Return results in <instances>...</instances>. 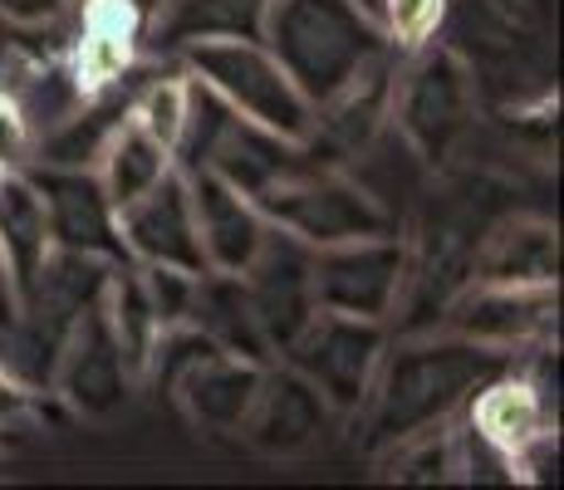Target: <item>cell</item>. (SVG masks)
<instances>
[{"mask_svg": "<svg viewBox=\"0 0 564 490\" xmlns=\"http://www.w3.org/2000/svg\"><path fill=\"white\" fill-rule=\"evenodd\" d=\"M511 358L516 353H506V348H486L447 329L408 334L403 344H388L373 392L364 402L368 456L388 451L403 437H417V432L457 422L466 402L476 398V388L491 383L501 368H511Z\"/></svg>", "mask_w": 564, "mask_h": 490, "instance_id": "1", "label": "cell"}, {"mask_svg": "<svg viewBox=\"0 0 564 490\" xmlns=\"http://www.w3.org/2000/svg\"><path fill=\"white\" fill-rule=\"evenodd\" d=\"M260 45L280 59L310 108L329 104L393 54V40L359 0H270Z\"/></svg>", "mask_w": 564, "mask_h": 490, "instance_id": "2", "label": "cell"}, {"mask_svg": "<svg viewBox=\"0 0 564 490\" xmlns=\"http://www.w3.org/2000/svg\"><path fill=\"white\" fill-rule=\"evenodd\" d=\"M476 108H481V84L442 35L398 54L388 128L403 138L422 167H452V157L476 128Z\"/></svg>", "mask_w": 564, "mask_h": 490, "instance_id": "3", "label": "cell"}, {"mask_svg": "<svg viewBox=\"0 0 564 490\" xmlns=\"http://www.w3.org/2000/svg\"><path fill=\"white\" fill-rule=\"evenodd\" d=\"M256 206L275 231L295 236V241H305L310 250L398 231L393 211H388L368 187H359V182L349 177V167H324V162H314L310 152L300 167H290L285 177L275 182V187L260 192Z\"/></svg>", "mask_w": 564, "mask_h": 490, "instance_id": "4", "label": "cell"}, {"mask_svg": "<svg viewBox=\"0 0 564 490\" xmlns=\"http://www.w3.org/2000/svg\"><path fill=\"white\" fill-rule=\"evenodd\" d=\"M177 64L197 74L202 84H212L241 118L290 138V143H305L314 108L260 40H202V45L182 50Z\"/></svg>", "mask_w": 564, "mask_h": 490, "instance_id": "5", "label": "cell"}, {"mask_svg": "<svg viewBox=\"0 0 564 490\" xmlns=\"http://www.w3.org/2000/svg\"><path fill=\"white\" fill-rule=\"evenodd\" d=\"M383 353H388V324L319 309L295 334V344L280 353V363H290L300 378H310L319 388V398L339 417H349V412H364Z\"/></svg>", "mask_w": 564, "mask_h": 490, "instance_id": "6", "label": "cell"}, {"mask_svg": "<svg viewBox=\"0 0 564 490\" xmlns=\"http://www.w3.org/2000/svg\"><path fill=\"white\" fill-rule=\"evenodd\" d=\"M310 270H314V304L319 309L388 324L408 290V241L398 231H388V236L319 246Z\"/></svg>", "mask_w": 564, "mask_h": 490, "instance_id": "7", "label": "cell"}, {"mask_svg": "<svg viewBox=\"0 0 564 490\" xmlns=\"http://www.w3.org/2000/svg\"><path fill=\"white\" fill-rule=\"evenodd\" d=\"M133 388H138L133 363L123 358L113 329H108L104 304L94 300L89 309L74 319L69 339H64L59 358H54L50 392L74 412V417L104 422V417H113V412H123L128 402H133Z\"/></svg>", "mask_w": 564, "mask_h": 490, "instance_id": "8", "label": "cell"}, {"mask_svg": "<svg viewBox=\"0 0 564 490\" xmlns=\"http://www.w3.org/2000/svg\"><path fill=\"white\" fill-rule=\"evenodd\" d=\"M25 182L35 187L50 221L54 250L94 255L108 265H128V246L118 231V206L108 202L104 182L94 167H50V162H25Z\"/></svg>", "mask_w": 564, "mask_h": 490, "instance_id": "9", "label": "cell"}, {"mask_svg": "<svg viewBox=\"0 0 564 490\" xmlns=\"http://www.w3.org/2000/svg\"><path fill=\"white\" fill-rule=\"evenodd\" d=\"M555 324H560L555 285H481V280H466L452 294L447 309H442L437 329L476 339L486 348L520 353L530 344L555 339Z\"/></svg>", "mask_w": 564, "mask_h": 490, "instance_id": "10", "label": "cell"}, {"mask_svg": "<svg viewBox=\"0 0 564 490\" xmlns=\"http://www.w3.org/2000/svg\"><path fill=\"white\" fill-rule=\"evenodd\" d=\"M310 260H314V250L305 241H295V236H285V231L270 226L260 250L251 255V265L241 270L246 294H251V309H256V324H260V334H265V344H270L275 358L285 353V348L295 344V334L319 314V304H314Z\"/></svg>", "mask_w": 564, "mask_h": 490, "instance_id": "11", "label": "cell"}, {"mask_svg": "<svg viewBox=\"0 0 564 490\" xmlns=\"http://www.w3.org/2000/svg\"><path fill=\"white\" fill-rule=\"evenodd\" d=\"M339 412L319 398V388L310 378H300L290 363L270 358L260 373V392L246 412L241 437L256 446L260 456H305L329 437Z\"/></svg>", "mask_w": 564, "mask_h": 490, "instance_id": "12", "label": "cell"}, {"mask_svg": "<svg viewBox=\"0 0 564 490\" xmlns=\"http://www.w3.org/2000/svg\"><path fill=\"white\" fill-rule=\"evenodd\" d=\"M118 231H123V246H128L133 265H172V270H187V275H206L187 177H182L177 167H172L153 192H143L138 202H128L123 211H118Z\"/></svg>", "mask_w": 564, "mask_h": 490, "instance_id": "13", "label": "cell"}, {"mask_svg": "<svg viewBox=\"0 0 564 490\" xmlns=\"http://www.w3.org/2000/svg\"><path fill=\"white\" fill-rule=\"evenodd\" d=\"M182 177H187L206 270H231V275H241V270L251 265V255L260 250V241H265L270 221L260 216V206L251 196L236 192L221 172L197 167V172H182Z\"/></svg>", "mask_w": 564, "mask_h": 490, "instance_id": "14", "label": "cell"}, {"mask_svg": "<svg viewBox=\"0 0 564 490\" xmlns=\"http://www.w3.org/2000/svg\"><path fill=\"white\" fill-rule=\"evenodd\" d=\"M260 373L265 363H251V358L236 353H206L187 373L172 383L167 398L197 422L202 432H216V437H241L246 412H251L256 392H260Z\"/></svg>", "mask_w": 564, "mask_h": 490, "instance_id": "15", "label": "cell"}, {"mask_svg": "<svg viewBox=\"0 0 564 490\" xmlns=\"http://www.w3.org/2000/svg\"><path fill=\"white\" fill-rule=\"evenodd\" d=\"M481 285H560V236L545 216H501L471 260Z\"/></svg>", "mask_w": 564, "mask_h": 490, "instance_id": "16", "label": "cell"}, {"mask_svg": "<svg viewBox=\"0 0 564 490\" xmlns=\"http://www.w3.org/2000/svg\"><path fill=\"white\" fill-rule=\"evenodd\" d=\"M270 0H158L148 25V54L177 59L202 40H260Z\"/></svg>", "mask_w": 564, "mask_h": 490, "instance_id": "17", "label": "cell"}, {"mask_svg": "<svg viewBox=\"0 0 564 490\" xmlns=\"http://www.w3.org/2000/svg\"><path fill=\"white\" fill-rule=\"evenodd\" d=\"M197 329L212 339L221 353L251 358V363H270V344L256 324L251 294H246V280L231 275V270H206L197 275V300H192V319Z\"/></svg>", "mask_w": 564, "mask_h": 490, "instance_id": "18", "label": "cell"}, {"mask_svg": "<svg viewBox=\"0 0 564 490\" xmlns=\"http://www.w3.org/2000/svg\"><path fill=\"white\" fill-rule=\"evenodd\" d=\"M300 162H305V148L300 143H290V138L270 133V128H260V123H251V118L236 113L206 167L221 172L236 192H246L256 202L260 192L275 187V182L285 177L290 167H300Z\"/></svg>", "mask_w": 564, "mask_h": 490, "instance_id": "19", "label": "cell"}, {"mask_svg": "<svg viewBox=\"0 0 564 490\" xmlns=\"http://www.w3.org/2000/svg\"><path fill=\"white\" fill-rule=\"evenodd\" d=\"M0 250H6V265L15 275L20 300H25L35 290L45 260L54 255L45 206L25 182V172H0Z\"/></svg>", "mask_w": 564, "mask_h": 490, "instance_id": "20", "label": "cell"}, {"mask_svg": "<svg viewBox=\"0 0 564 490\" xmlns=\"http://www.w3.org/2000/svg\"><path fill=\"white\" fill-rule=\"evenodd\" d=\"M94 172H99L108 202L123 211L128 202H138V196L153 192L158 182L167 177V172H172V152H167V143H158L143 123H133V118H128V123L113 133V143L104 148V157H99V167H94Z\"/></svg>", "mask_w": 564, "mask_h": 490, "instance_id": "21", "label": "cell"}, {"mask_svg": "<svg viewBox=\"0 0 564 490\" xmlns=\"http://www.w3.org/2000/svg\"><path fill=\"white\" fill-rule=\"evenodd\" d=\"M104 314H108V329H113L118 348H123V358L133 363L138 383H143V368H148V353H153L162 324L153 314V304H148V290H143V275H138V265L128 260V265H113L104 280V294H99Z\"/></svg>", "mask_w": 564, "mask_h": 490, "instance_id": "22", "label": "cell"}, {"mask_svg": "<svg viewBox=\"0 0 564 490\" xmlns=\"http://www.w3.org/2000/svg\"><path fill=\"white\" fill-rule=\"evenodd\" d=\"M236 108L226 104L212 84H202L197 74H187V98H182V123H177V138H172V167L177 172H197L212 162L221 133L231 128Z\"/></svg>", "mask_w": 564, "mask_h": 490, "instance_id": "23", "label": "cell"}, {"mask_svg": "<svg viewBox=\"0 0 564 490\" xmlns=\"http://www.w3.org/2000/svg\"><path fill=\"white\" fill-rule=\"evenodd\" d=\"M388 481H412V486H437V481H457V466H452V422L447 427L417 432L403 437L398 446L378 451Z\"/></svg>", "mask_w": 564, "mask_h": 490, "instance_id": "24", "label": "cell"}, {"mask_svg": "<svg viewBox=\"0 0 564 490\" xmlns=\"http://www.w3.org/2000/svg\"><path fill=\"white\" fill-rule=\"evenodd\" d=\"M148 290V304H153L158 324L172 329V324H187L192 319V300H197V275L187 270H172V265H138Z\"/></svg>", "mask_w": 564, "mask_h": 490, "instance_id": "25", "label": "cell"}, {"mask_svg": "<svg viewBox=\"0 0 564 490\" xmlns=\"http://www.w3.org/2000/svg\"><path fill=\"white\" fill-rule=\"evenodd\" d=\"M30 157H35V128L15 98L0 89V172H20Z\"/></svg>", "mask_w": 564, "mask_h": 490, "instance_id": "26", "label": "cell"}, {"mask_svg": "<svg viewBox=\"0 0 564 490\" xmlns=\"http://www.w3.org/2000/svg\"><path fill=\"white\" fill-rule=\"evenodd\" d=\"M35 412H40V392H30L20 378H10L6 368H0V432L35 417Z\"/></svg>", "mask_w": 564, "mask_h": 490, "instance_id": "27", "label": "cell"}, {"mask_svg": "<svg viewBox=\"0 0 564 490\" xmlns=\"http://www.w3.org/2000/svg\"><path fill=\"white\" fill-rule=\"evenodd\" d=\"M69 0H0V15L15 20V25H50Z\"/></svg>", "mask_w": 564, "mask_h": 490, "instance_id": "28", "label": "cell"}, {"mask_svg": "<svg viewBox=\"0 0 564 490\" xmlns=\"http://www.w3.org/2000/svg\"><path fill=\"white\" fill-rule=\"evenodd\" d=\"M20 314V290H15V275L6 265V250H0V329H10Z\"/></svg>", "mask_w": 564, "mask_h": 490, "instance_id": "29", "label": "cell"}, {"mask_svg": "<svg viewBox=\"0 0 564 490\" xmlns=\"http://www.w3.org/2000/svg\"><path fill=\"white\" fill-rule=\"evenodd\" d=\"M20 30H25V25H15V20H6V15H0V74H6V64H10V50H15Z\"/></svg>", "mask_w": 564, "mask_h": 490, "instance_id": "30", "label": "cell"}, {"mask_svg": "<svg viewBox=\"0 0 564 490\" xmlns=\"http://www.w3.org/2000/svg\"><path fill=\"white\" fill-rule=\"evenodd\" d=\"M359 6H364V10H368V15H373V6H378V0H359Z\"/></svg>", "mask_w": 564, "mask_h": 490, "instance_id": "31", "label": "cell"}]
</instances>
